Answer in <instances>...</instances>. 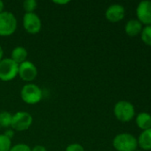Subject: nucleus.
<instances>
[{
	"mask_svg": "<svg viewBox=\"0 0 151 151\" xmlns=\"http://www.w3.org/2000/svg\"><path fill=\"white\" fill-rule=\"evenodd\" d=\"M65 151H85L84 147L79 144V143H71L69 144L67 148Z\"/></svg>",
	"mask_w": 151,
	"mask_h": 151,
	"instance_id": "nucleus-20",
	"label": "nucleus"
},
{
	"mask_svg": "<svg viewBox=\"0 0 151 151\" xmlns=\"http://www.w3.org/2000/svg\"><path fill=\"white\" fill-rule=\"evenodd\" d=\"M18 76H20L22 81L30 82L34 81L37 76V68L31 61L26 60L25 62L19 65Z\"/></svg>",
	"mask_w": 151,
	"mask_h": 151,
	"instance_id": "nucleus-8",
	"label": "nucleus"
},
{
	"mask_svg": "<svg viewBox=\"0 0 151 151\" xmlns=\"http://www.w3.org/2000/svg\"><path fill=\"white\" fill-rule=\"evenodd\" d=\"M22 7L27 12H35V10L37 7V2L36 0H25L22 3Z\"/></svg>",
	"mask_w": 151,
	"mask_h": 151,
	"instance_id": "nucleus-18",
	"label": "nucleus"
},
{
	"mask_svg": "<svg viewBox=\"0 0 151 151\" xmlns=\"http://www.w3.org/2000/svg\"><path fill=\"white\" fill-rule=\"evenodd\" d=\"M141 36H142V40L145 44L151 46V25L142 27V30L141 32Z\"/></svg>",
	"mask_w": 151,
	"mask_h": 151,
	"instance_id": "nucleus-16",
	"label": "nucleus"
},
{
	"mask_svg": "<svg viewBox=\"0 0 151 151\" xmlns=\"http://www.w3.org/2000/svg\"><path fill=\"white\" fill-rule=\"evenodd\" d=\"M112 144L117 151H135L137 150L138 141L133 134L123 133L115 136Z\"/></svg>",
	"mask_w": 151,
	"mask_h": 151,
	"instance_id": "nucleus-1",
	"label": "nucleus"
},
{
	"mask_svg": "<svg viewBox=\"0 0 151 151\" xmlns=\"http://www.w3.org/2000/svg\"><path fill=\"white\" fill-rule=\"evenodd\" d=\"M12 148V140L4 134H0V151H10Z\"/></svg>",
	"mask_w": 151,
	"mask_h": 151,
	"instance_id": "nucleus-17",
	"label": "nucleus"
},
{
	"mask_svg": "<svg viewBox=\"0 0 151 151\" xmlns=\"http://www.w3.org/2000/svg\"><path fill=\"white\" fill-rule=\"evenodd\" d=\"M53 3L56 4H67L69 3V0H66V1H53Z\"/></svg>",
	"mask_w": 151,
	"mask_h": 151,
	"instance_id": "nucleus-23",
	"label": "nucleus"
},
{
	"mask_svg": "<svg viewBox=\"0 0 151 151\" xmlns=\"http://www.w3.org/2000/svg\"><path fill=\"white\" fill-rule=\"evenodd\" d=\"M20 97L22 101L28 104H36L43 98V91L37 85L28 83L22 87Z\"/></svg>",
	"mask_w": 151,
	"mask_h": 151,
	"instance_id": "nucleus-3",
	"label": "nucleus"
},
{
	"mask_svg": "<svg viewBox=\"0 0 151 151\" xmlns=\"http://www.w3.org/2000/svg\"><path fill=\"white\" fill-rule=\"evenodd\" d=\"M12 119V114H11L9 111H1L0 112V127H4V128L11 127Z\"/></svg>",
	"mask_w": 151,
	"mask_h": 151,
	"instance_id": "nucleus-15",
	"label": "nucleus"
},
{
	"mask_svg": "<svg viewBox=\"0 0 151 151\" xmlns=\"http://www.w3.org/2000/svg\"><path fill=\"white\" fill-rule=\"evenodd\" d=\"M4 4L3 1L0 0V13L4 12Z\"/></svg>",
	"mask_w": 151,
	"mask_h": 151,
	"instance_id": "nucleus-24",
	"label": "nucleus"
},
{
	"mask_svg": "<svg viewBox=\"0 0 151 151\" xmlns=\"http://www.w3.org/2000/svg\"><path fill=\"white\" fill-rule=\"evenodd\" d=\"M31 151H47V150L43 145H36L31 149Z\"/></svg>",
	"mask_w": 151,
	"mask_h": 151,
	"instance_id": "nucleus-21",
	"label": "nucleus"
},
{
	"mask_svg": "<svg viewBox=\"0 0 151 151\" xmlns=\"http://www.w3.org/2000/svg\"><path fill=\"white\" fill-rule=\"evenodd\" d=\"M10 151H31V148L24 143H19L14 146H12Z\"/></svg>",
	"mask_w": 151,
	"mask_h": 151,
	"instance_id": "nucleus-19",
	"label": "nucleus"
},
{
	"mask_svg": "<svg viewBox=\"0 0 151 151\" xmlns=\"http://www.w3.org/2000/svg\"><path fill=\"white\" fill-rule=\"evenodd\" d=\"M114 115L121 122H129L135 115V109L128 101H119L114 106Z\"/></svg>",
	"mask_w": 151,
	"mask_h": 151,
	"instance_id": "nucleus-4",
	"label": "nucleus"
},
{
	"mask_svg": "<svg viewBox=\"0 0 151 151\" xmlns=\"http://www.w3.org/2000/svg\"><path fill=\"white\" fill-rule=\"evenodd\" d=\"M27 57H28L27 50L22 46H17L13 48V50H12L10 58L12 59L18 65H20L27 60Z\"/></svg>",
	"mask_w": 151,
	"mask_h": 151,
	"instance_id": "nucleus-12",
	"label": "nucleus"
},
{
	"mask_svg": "<svg viewBox=\"0 0 151 151\" xmlns=\"http://www.w3.org/2000/svg\"><path fill=\"white\" fill-rule=\"evenodd\" d=\"M138 146L144 150H151V128L142 131L138 138Z\"/></svg>",
	"mask_w": 151,
	"mask_h": 151,
	"instance_id": "nucleus-13",
	"label": "nucleus"
},
{
	"mask_svg": "<svg viewBox=\"0 0 151 151\" xmlns=\"http://www.w3.org/2000/svg\"><path fill=\"white\" fill-rule=\"evenodd\" d=\"M33 123L32 116L27 111H17L12 115L11 127L12 130L22 132L28 130Z\"/></svg>",
	"mask_w": 151,
	"mask_h": 151,
	"instance_id": "nucleus-6",
	"label": "nucleus"
},
{
	"mask_svg": "<svg viewBox=\"0 0 151 151\" xmlns=\"http://www.w3.org/2000/svg\"><path fill=\"white\" fill-rule=\"evenodd\" d=\"M19 65L11 58H3L0 61V81H11L18 76Z\"/></svg>",
	"mask_w": 151,
	"mask_h": 151,
	"instance_id": "nucleus-5",
	"label": "nucleus"
},
{
	"mask_svg": "<svg viewBox=\"0 0 151 151\" xmlns=\"http://www.w3.org/2000/svg\"><path fill=\"white\" fill-rule=\"evenodd\" d=\"M137 19L146 26L151 25V1L144 0L139 3L136 9Z\"/></svg>",
	"mask_w": 151,
	"mask_h": 151,
	"instance_id": "nucleus-9",
	"label": "nucleus"
},
{
	"mask_svg": "<svg viewBox=\"0 0 151 151\" xmlns=\"http://www.w3.org/2000/svg\"><path fill=\"white\" fill-rule=\"evenodd\" d=\"M136 125L142 130L151 128V115L148 112H141L136 117Z\"/></svg>",
	"mask_w": 151,
	"mask_h": 151,
	"instance_id": "nucleus-14",
	"label": "nucleus"
},
{
	"mask_svg": "<svg viewBox=\"0 0 151 151\" xmlns=\"http://www.w3.org/2000/svg\"><path fill=\"white\" fill-rule=\"evenodd\" d=\"M125 14V7L119 4H114L109 5L105 12L106 19L112 23H117L121 21L124 19Z\"/></svg>",
	"mask_w": 151,
	"mask_h": 151,
	"instance_id": "nucleus-10",
	"label": "nucleus"
},
{
	"mask_svg": "<svg viewBox=\"0 0 151 151\" xmlns=\"http://www.w3.org/2000/svg\"><path fill=\"white\" fill-rule=\"evenodd\" d=\"M125 33L129 36H136L142 30V24L136 19H132L127 21L125 27Z\"/></svg>",
	"mask_w": 151,
	"mask_h": 151,
	"instance_id": "nucleus-11",
	"label": "nucleus"
},
{
	"mask_svg": "<svg viewBox=\"0 0 151 151\" xmlns=\"http://www.w3.org/2000/svg\"><path fill=\"white\" fill-rule=\"evenodd\" d=\"M3 57H4V50H3L2 46L0 45V61L3 59Z\"/></svg>",
	"mask_w": 151,
	"mask_h": 151,
	"instance_id": "nucleus-25",
	"label": "nucleus"
},
{
	"mask_svg": "<svg viewBox=\"0 0 151 151\" xmlns=\"http://www.w3.org/2000/svg\"><path fill=\"white\" fill-rule=\"evenodd\" d=\"M17 19L15 15L8 11L0 13V36L12 35L17 29Z\"/></svg>",
	"mask_w": 151,
	"mask_h": 151,
	"instance_id": "nucleus-2",
	"label": "nucleus"
},
{
	"mask_svg": "<svg viewBox=\"0 0 151 151\" xmlns=\"http://www.w3.org/2000/svg\"><path fill=\"white\" fill-rule=\"evenodd\" d=\"M5 136H7L9 139H11L12 140V138L13 137V134H14V133H13V130L12 129H8V130H6L5 132H4V134Z\"/></svg>",
	"mask_w": 151,
	"mask_h": 151,
	"instance_id": "nucleus-22",
	"label": "nucleus"
},
{
	"mask_svg": "<svg viewBox=\"0 0 151 151\" xmlns=\"http://www.w3.org/2000/svg\"><path fill=\"white\" fill-rule=\"evenodd\" d=\"M135 151H140V150H135Z\"/></svg>",
	"mask_w": 151,
	"mask_h": 151,
	"instance_id": "nucleus-26",
	"label": "nucleus"
},
{
	"mask_svg": "<svg viewBox=\"0 0 151 151\" xmlns=\"http://www.w3.org/2000/svg\"><path fill=\"white\" fill-rule=\"evenodd\" d=\"M22 23L24 29L30 35H36L41 31L42 21L36 12H25Z\"/></svg>",
	"mask_w": 151,
	"mask_h": 151,
	"instance_id": "nucleus-7",
	"label": "nucleus"
}]
</instances>
